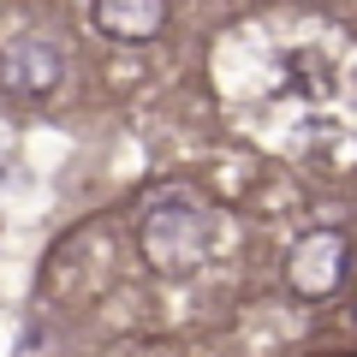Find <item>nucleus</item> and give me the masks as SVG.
Instances as JSON below:
<instances>
[{"mask_svg": "<svg viewBox=\"0 0 357 357\" xmlns=\"http://www.w3.org/2000/svg\"><path fill=\"white\" fill-rule=\"evenodd\" d=\"M6 84L24 89V96H48V89H60V48L54 42H18L13 54H6Z\"/></svg>", "mask_w": 357, "mask_h": 357, "instance_id": "obj_4", "label": "nucleus"}, {"mask_svg": "<svg viewBox=\"0 0 357 357\" xmlns=\"http://www.w3.org/2000/svg\"><path fill=\"white\" fill-rule=\"evenodd\" d=\"M286 280H292L298 298L340 292V280H345V238L340 232H310V238L292 250V262H286Z\"/></svg>", "mask_w": 357, "mask_h": 357, "instance_id": "obj_2", "label": "nucleus"}, {"mask_svg": "<svg viewBox=\"0 0 357 357\" xmlns=\"http://www.w3.org/2000/svg\"><path fill=\"white\" fill-rule=\"evenodd\" d=\"M96 24L119 42H149L167 24V0H96Z\"/></svg>", "mask_w": 357, "mask_h": 357, "instance_id": "obj_3", "label": "nucleus"}, {"mask_svg": "<svg viewBox=\"0 0 357 357\" xmlns=\"http://www.w3.org/2000/svg\"><path fill=\"white\" fill-rule=\"evenodd\" d=\"M208 250H215V208L185 185L155 197L143 215V256L161 274H191V268H203Z\"/></svg>", "mask_w": 357, "mask_h": 357, "instance_id": "obj_1", "label": "nucleus"}]
</instances>
